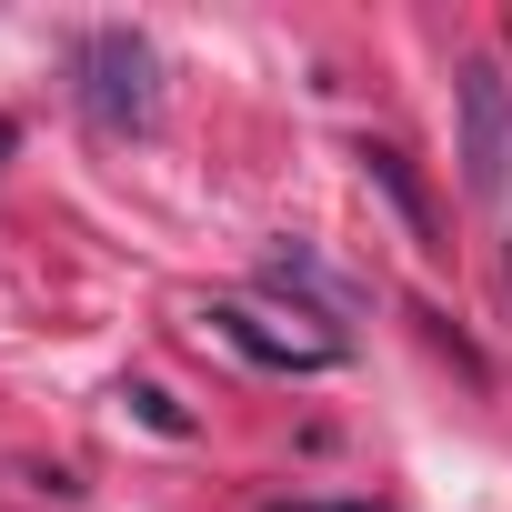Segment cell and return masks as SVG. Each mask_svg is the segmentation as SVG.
Wrapping results in <instances>:
<instances>
[{"mask_svg":"<svg viewBox=\"0 0 512 512\" xmlns=\"http://www.w3.org/2000/svg\"><path fill=\"white\" fill-rule=\"evenodd\" d=\"M71 71H81V111H91L101 131L131 141V131L161 121V51H151L141 31H91Z\"/></svg>","mask_w":512,"mask_h":512,"instance_id":"cell-1","label":"cell"},{"mask_svg":"<svg viewBox=\"0 0 512 512\" xmlns=\"http://www.w3.org/2000/svg\"><path fill=\"white\" fill-rule=\"evenodd\" d=\"M462 181L482 201L512 191V81H502V61H462Z\"/></svg>","mask_w":512,"mask_h":512,"instance_id":"cell-2","label":"cell"},{"mask_svg":"<svg viewBox=\"0 0 512 512\" xmlns=\"http://www.w3.org/2000/svg\"><path fill=\"white\" fill-rule=\"evenodd\" d=\"M211 332H221L241 362H262V372H332V362H342V342H332V332H282L272 312H251V302H221V312H211Z\"/></svg>","mask_w":512,"mask_h":512,"instance_id":"cell-3","label":"cell"},{"mask_svg":"<svg viewBox=\"0 0 512 512\" xmlns=\"http://www.w3.org/2000/svg\"><path fill=\"white\" fill-rule=\"evenodd\" d=\"M262 282H282V292H302V302H322V312H352V282L322 272L302 241H292V251H262Z\"/></svg>","mask_w":512,"mask_h":512,"instance_id":"cell-4","label":"cell"},{"mask_svg":"<svg viewBox=\"0 0 512 512\" xmlns=\"http://www.w3.org/2000/svg\"><path fill=\"white\" fill-rule=\"evenodd\" d=\"M121 402H131V412H141V422H151V432H161V442H191V412H181V402H171V392H161V382H131V392H121Z\"/></svg>","mask_w":512,"mask_h":512,"instance_id":"cell-5","label":"cell"},{"mask_svg":"<svg viewBox=\"0 0 512 512\" xmlns=\"http://www.w3.org/2000/svg\"><path fill=\"white\" fill-rule=\"evenodd\" d=\"M282 512H382V502H282Z\"/></svg>","mask_w":512,"mask_h":512,"instance_id":"cell-6","label":"cell"},{"mask_svg":"<svg viewBox=\"0 0 512 512\" xmlns=\"http://www.w3.org/2000/svg\"><path fill=\"white\" fill-rule=\"evenodd\" d=\"M0 151H11V131H0Z\"/></svg>","mask_w":512,"mask_h":512,"instance_id":"cell-7","label":"cell"}]
</instances>
